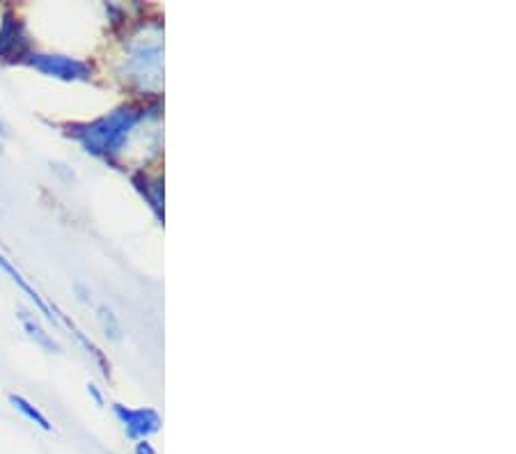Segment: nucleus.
I'll list each match as a JSON object with an SVG mask.
<instances>
[{"label":"nucleus","instance_id":"obj_5","mask_svg":"<svg viewBox=\"0 0 516 454\" xmlns=\"http://www.w3.org/2000/svg\"><path fill=\"white\" fill-rule=\"evenodd\" d=\"M113 413L131 441H147L161 429V416L154 409H129L124 404H113Z\"/></svg>","mask_w":516,"mask_h":454},{"label":"nucleus","instance_id":"obj_13","mask_svg":"<svg viewBox=\"0 0 516 454\" xmlns=\"http://www.w3.org/2000/svg\"><path fill=\"white\" fill-rule=\"evenodd\" d=\"M134 454H156V450L150 441H136Z\"/></svg>","mask_w":516,"mask_h":454},{"label":"nucleus","instance_id":"obj_1","mask_svg":"<svg viewBox=\"0 0 516 454\" xmlns=\"http://www.w3.org/2000/svg\"><path fill=\"white\" fill-rule=\"evenodd\" d=\"M147 117V108L122 106L90 124H76L69 127L67 136H72L85 152L101 159H111L127 143L129 133Z\"/></svg>","mask_w":516,"mask_h":454},{"label":"nucleus","instance_id":"obj_10","mask_svg":"<svg viewBox=\"0 0 516 454\" xmlns=\"http://www.w3.org/2000/svg\"><path fill=\"white\" fill-rule=\"evenodd\" d=\"M10 404L14 406V409H17V411L21 413L23 418L30 420V422H33V425H37L39 429H42V432H53L51 420L46 418L44 413L39 411L33 402H28L26 397H21V395H10Z\"/></svg>","mask_w":516,"mask_h":454},{"label":"nucleus","instance_id":"obj_6","mask_svg":"<svg viewBox=\"0 0 516 454\" xmlns=\"http://www.w3.org/2000/svg\"><path fill=\"white\" fill-rule=\"evenodd\" d=\"M0 269H3V271L7 273V276L12 278V283H14V285H19L21 292L26 294L28 299L35 303V308H37L39 312H42V315H44L46 319H49V322H53V324H58V322H60V317H58V315H60V310L51 308V305L46 303V301L42 299V296H39L37 289H35L33 285H30L26 278H23V273H21L19 269H14V264H12L10 260H7V257H5L3 253H0Z\"/></svg>","mask_w":516,"mask_h":454},{"label":"nucleus","instance_id":"obj_2","mask_svg":"<svg viewBox=\"0 0 516 454\" xmlns=\"http://www.w3.org/2000/svg\"><path fill=\"white\" fill-rule=\"evenodd\" d=\"M161 33L156 30L154 35L145 33V37H138L134 44L129 46L127 58V74L134 83H140L143 88H152V85L161 83Z\"/></svg>","mask_w":516,"mask_h":454},{"label":"nucleus","instance_id":"obj_3","mask_svg":"<svg viewBox=\"0 0 516 454\" xmlns=\"http://www.w3.org/2000/svg\"><path fill=\"white\" fill-rule=\"evenodd\" d=\"M23 65H28L35 72L58 78V81H90L92 78V65L85 60H78L72 56H62V53H37L30 51L28 58L23 60Z\"/></svg>","mask_w":516,"mask_h":454},{"label":"nucleus","instance_id":"obj_12","mask_svg":"<svg viewBox=\"0 0 516 454\" xmlns=\"http://www.w3.org/2000/svg\"><path fill=\"white\" fill-rule=\"evenodd\" d=\"M88 395L95 399V404L99 406V409L104 406V395H101V390L95 386V383H88Z\"/></svg>","mask_w":516,"mask_h":454},{"label":"nucleus","instance_id":"obj_14","mask_svg":"<svg viewBox=\"0 0 516 454\" xmlns=\"http://www.w3.org/2000/svg\"><path fill=\"white\" fill-rule=\"evenodd\" d=\"M7 136V129H5V124L0 122V150H3V138Z\"/></svg>","mask_w":516,"mask_h":454},{"label":"nucleus","instance_id":"obj_8","mask_svg":"<svg viewBox=\"0 0 516 454\" xmlns=\"http://www.w3.org/2000/svg\"><path fill=\"white\" fill-rule=\"evenodd\" d=\"M134 186L140 193H143V198L150 202L154 214L163 221V184L159 182V179H154L152 182L150 177H145L143 172H140V175L134 177Z\"/></svg>","mask_w":516,"mask_h":454},{"label":"nucleus","instance_id":"obj_4","mask_svg":"<svg viewBox=\"0 0 516 454\" xmlns=\"http://www.w3.org/2000/svg\"><path fill=\"white\" fill-rule=\"evenodd\" d=\"M30 51L33 49L26 35V23L7 10L0 19V62H23Z\"/></svg>","mask_w":516,"mask_h":454},{"label":"nucleus","instance_id":"obj_7","mask_svg":"<svg viewBox=\"0 0 516 454\" xmlns=\"http://www.w3.org/2000/svg\"><path fill=\"white\" fill-rule=\"evenodd\" d=\"M19 322H21V326H23V331L28 333V338L33 340L35 344H39V347H42L44 351H49V354H58L60 351V347H58V342L51 338L49 333L44 331L42 326H39V322L37 319L30 315V312H26V310H19Z\"/></svg>","mask_w":516,"mask_h":454},{"label":"nucleus","instance_id":"obj_11","mask_svg":"<svg viewBox=\"0 0 516 454\" xmlns=\"http://www.w3.org/2000/svg\"><path fill=\"white\" fill-rule=\"evenodd\" d=\"M97 322H99L101 331H104L108 340H113V342L122 340L120 319H117V315L111 308H108V305H99V308H97Z\"/></svg>","mask_w":516,"mask_h":454},{"label":"nucleus","instance_id":"obj_9","mask_svg":"<svg viewBox=\"0 0 516 454\" xmlns=\"http://www.w3.org/2000/svg\"><path fill=\"white\" fill-rule=\"evenodd\" d=\"M60 322H65V326L69 328V331H72L74 333V338L78 340V344H81V347L85 349V354H88V356H92V360H95V363L99 365V370H101V374H104V377L106 379H111V363H108V360H106V356L104 354H101V351H99V347H97V344L95 342H92V340H88V338H85V335L81 333V331H78V328L72 324V322H69V319L65 317V315H62V312H60Z\"/></svg>","mask_w":516,"mask_h":454}]
</instances>
